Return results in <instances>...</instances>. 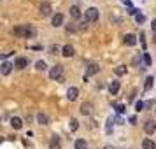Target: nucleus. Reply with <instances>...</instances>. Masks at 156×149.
Returning <instances> with one entry per match:
<instances>
[{
	"instance_id": "obj_1",
	"label": "nucleus",
	"mask_w": 156,
	"mask_h": 149,
	"mask_svg": "<svg viewBox=\"0 0 156 149\" xmlns=\"http://www.w3.org/2000/svg\"><path fill=\"white\" fill-rule=\"evenodd\" d=\"M12 34L16 37H27V39H30V37L35 35V28H32L30 25H23V27H16L12 30Z\"/></svg>"
},
{
	"instance_id": "obj_2",
	"label": "nucleus",
	"mask_w": 156,
	"mask_h": 149,
	"mask_svg": "<svg viewBox=\"0 0 156 149\" xmlns=\"http://www.w3.org/2000/svg\"><path fill=\"white\" fill-rule=\"evenodd\" d=\"M86 20L88 21H97L98 20V16H100V12H98V9L97 7H90V9H86Z\"/></svg>"
},
{
	"instance_id": "obj_3",
	"label": "nucleus",
	"mask_w": 156,
	"mask_h": 149,
	"mask_svg": "<svg viewBox=\"0 0 156 149\" xmlns=\"http://www.w3.org/2000/svg\"><path fill=\"white\" fill-rule=\"evenodd\" d=\"M62 72H63V67L62 65H55V67H51V70H49V77L51 79H62Z\"/></svg>"
},
{
	"instance_id": "obj_4",
	"label": "nucleus",
	"mask_w": 156,
	"mask_h": 149,
	"mask_svg": "<svg viewBox=\"0 0 156 149\" xmlns=\"http://www.w3.org/2000/svg\"><path fill=\"white\" fill-rule=\"evenodd\" d=\"M144 132L147 135H151V133H154L156 132V123L153 119H147L146 123H144Z\"/></svg>"
},
{
	"instance_id": "obj_5",
	"label": "nucleus",
	"mask_w": 156,
	"mask_h": 149,
	"mask_svg": "<svg viewBox=\"0 0 156 149\" xmlns=\"http://www.w3.org/2000/svg\"><path fill=\"white\" fill-rule=\"evenodd\" d=\"M27 65H28V60H27L25 56H18L14 60V67H16V69H20V70H21V69H25Z\"/></svg>"
},
{
	"instance_id": "obj_6",
	"label": "nucleus",
	"mask_w": 156,
	"mask_h": 149,
	"mask_svg": "<svg viewBox=\"0 0 156 149\" xmlns=\"http://www.w3.org/2000/svg\"><path fill=\"white\" fill-rule=\"evenodd\" d=\"M91 111H93V104L91 102H84V104L81 105V114H83V116H90Z\"/></svg>"
},
{
	"instance_id": "obj_7",
	"label": "nucleus",
	"mask_w": 156,
	"mask_h": 149,
	"mask_svg": "<svg viewBox=\"0 0 156 149\" xmlns=\"http://www.w3.org/2000/svg\"><path fill=\"white\" fill-rule=\"evenodd\" d=\"M62 147V140H60V137L58 135H53L49 140V149H60Z\"/></svg>"
},
{
	"instance_id": "obj_8",
	"label": "nucleus",
	"mask_w": 156,
	"mask_h": 149,
	"mask_svg": "<svg viewBox=\"0 0 156 149\" xmlns=\"http://www.w3.org/2000/svg\"><path fill=\"white\" fill-rule=\"evenodd\" d=\"M98 65H95V63H91V65H88V70H86V76H84V81H88V77L90 76H95L97 72H98Z\"/></svg>"
},
{
	"instance_id": "obj_9",
	"label": "nucleus",
	"mask_w": 156,
	"mask_h": 149,
	"mask_svg": "<svg viewBox=\"0 0 156 149\" xmlns=\"http://www.w3.org/2000/svg\"><path fill=\"white\" fill-rule=\"evenodd\" d=\"M77 95H79V90H77V88H74V86L67 90V98L70 100V102H74V100L77 98Z\"/></svg>"
},
{
	"instance_id": "obj_10",
	"label": "nucleus",
	"mask_w": 156,
	"mask_h": 149,
	"mask_svg": "<svg viewBox=\"0 0 156 149\" xmlns=\"http://www.w3.org/2000/svg\"><path fill=\"white\" fill-rule=\"evenodd\" d=\"M62 55H63L65 58H70V56H74V46H70V44H67V46H63V48H62Z\"/></svg>"
},
{
	"instance_id": "obj_11",
	"label": "nucleus",
	"mask_w": 156,
	"mask_h": 149,
	"mask_svg": "<svg viewBox=\"0 0 156 149\" xmlns=\"http://www.w3.org/2000/svg\"><path fill=\"white\" fill-rule=\"evenodd\" d=\"M51 4L49 2H42V4H41V14L42 16H49L51 14Z\"/></svg>"
},
{
	"instance_id": "obj_12",
	"label": "nucleus",
	"mask_w": 156,
	"mask_h": 149,
	"mask_svg": "<svg viewBox=\"0 0 156 149\" xmlns=\"http://www.w3.org/2000/svg\"><path fill=\"white\" fill-rule=\"evenodd\" d=\"M123 42L126 44V46H135V44H137V37H135L133 34H126L125 39H123Z\"/></svg>"
},
{
	"instance_id": "obj_13",
	"label": "nucleus",
	"mask_w": 156,
	"mask_h": 149,
	"mask_svg": "<svg viewBox=\"0 0 156 149\" xmlns=\"http://www.w3.org/2000/svg\"><path fill=\"white\" fill-rule=\"evenodd\" d=\"M118 91H119V81H112L109 84V93L111 95H118Z\"/></svg>"
},
{
	"instance_id": "obj_14",
	"label": "nucleus",
	"mask_w": 156,
	"mask_h": 149,
	"mask_svg": "<svg viewBox=\"0 0 156 149\" xmlns=\"http://www.w3.org/2000/svg\"><path fill=\"white\" fill-rule=\"evenodd\" d=\"M37 123H39V125H49V118H48V114H44V112L37 114Z\"/></svg>"
},
{
	"instance_id": "obj_15",
	"label": "nucleus",
	"mask_w": 156,
	"mask_h": 149,
	"mask_svg": "<svg viewBox=\"0 0 156 149\" xmlns=\"http://www.w3.org/2000/svg\"><path fill=\"white\" fill-rule=\"evenodd\" d=\"M12 67H14V65H11L9 62H4V63H2V76H9L11 70H12Z\"/></svg>"
},
{
	"instance_id": "obj_16",
	"label": "nucleus",
	"mask_w": 156,
	"mask_h": 149,
	"mask_svg": "<svg viewBox=\"0 0 156 149\" xmlns=\"http://www.w3.org/2000/svg\"><path fill=\"white\" fill-rule=\"evenodd\" d=\"M53 27L56 28V27H62V23H63V14H55L53 16Z\"/></svg>"
},
{
	"instance_id": "obj_17",
	"label": "nucleus",
	"mask_w": 156,
	"mask_h": 149,
	"mask_svg": "<svg viewBox=\"0 0 156 149\" xmlns=\"http://www.w3.org/2000/svg\"><path fill=\"white\" fill-rule=\"evenodd\" d=\"M154 147H156L154 140H151V139H144L142 140V149H154Z\"/></svg>"
},
{
	"instance_id": "obj_18",
	"label": "nucleus",
	"mask_w": 156,
	"mask_h": 149,
	"mask_svg": "<svg viewBox=\"0 0 156 149\" xmlns=\"http://www.w3.org/2000/svg\"><path fill=\"white\" fill-rule=\"evenodd\" d=\"M11 126L14 128V130H20L23 126V121L20 118H11Z\"/></svg>"
},
{
	"instance_id": "obj_19",
	"label": "nucleus",
	"mask_w": 156,
	"mask_h": 149,
	"mask_svg": "<svg viewBox=\"0 0 156 149\" xmlns=\"http://www.w3.org/2000/svg\"><path fill=\"white\" fill-rule=\"evenodd\" d=\"M70 16L74 18V20H79V18H81V9H79L77 5H72L70 7Z\"/></svg>"
},
{
	"instance_id": "obj_20",
	"label": "nucleus",
	"mask_w": 156,
	"mask_h": 149,
	"mask_svg": "<svg viewBox=\"0 0 156 149\" xmlns=\"http://www.w3.org/2000/svg\"><path fill=\"white\" fill-rule=\"evenodd\" d=\"M74 147L76 149H88V142H86L84 139H77L76 144H74Z\"/></svg>"
},
{
	"instance_id": "obj_21",
	"label": "nucleus",
	"mask_w": 156,
	"mask_h": 149,
	"mask_svg": "<svg viewBox=\"0 0 156 149\" xmlns=\"http://www.w3.org/2000/svg\"><path fill=\"white\" fill-rule=\"evenodd\" d=\"M114 72H116V76H125V74H126V67H125V65H118V67L114 69Z\"/></svg>"
},
{
	"instance_id": "obj_22",
	"label": "nucleus",
	"mask_w": 156,
	"mask_h": 149,
	"mask_svg": "<svg viewBox=\"0 0 156 149\" xmlns=\"http://www.w3.org/2000/svg\"><path fill=\"white\" fill-rule=\"evenodd\" d=\"M153 81H154V77H153V76H149V77L146 79V84H144V88H146V91H149V90L153 88Z\"/></svg>"
},
{
	"instance_id": "obj_23",
	"label": "nucleus",
	"mask_w": 156,
	"mask_h": 149,
	"mask_svg": "<svg viewBox=\"0 0 156 149\" xmlns=\"http://www.w3.org/2000/svg\"><path fill=\"white\" fill-rule=\"evenodd\" d=\"M35 69H37V70H46V69H48V65H46V62L39 60V62L35 63Z\"/></svg>"
},
{
	"instance_id": "obj_24",
	"label": "nucleus",
	"mask_w": 156,
	"mask_h": 149,
	"mask_svg": "<svg viewBox=\"0 0 156 149\" xmlns=\"http://www.w3.org/2000/svg\"><path fill=\"white\" fill-rule=\"evenodd\" d=\"M77 128H79V123H77V119H74V118H72V119H70V130H72V132H76Z\"/></svg>"
},
{
	"instance_id": "obj_25",
	"label": "nucleus",
	"mask_w": 156,
	"mask_h": 149,
	"mask_svg": "<svg viewBox=\"0 0 156 149\" xmlns=\"http://www.w3.org/2000/svg\"><path fill=\"white\" fill-rule=\"evenodd\" d=\"M60 48H58V46H55V44H53V46H49V53L51 55H56V53H60Z\"/></svg>"
},
{
	"instance_id": "obj_26",
	"label": "nucleus",
	"mask_w": 156,
	"mask_h": 149,
	"mask_svg": "<svg viewBox=\"0 0 156 149\" xmlns=\"http://www.w3.org/2000/svg\"><path fill=\"white\" fill-rule=\"evenodd\" d=\"M144 107H146V104H144V102H140V100H139V102L135 104V109H137V111H142Z\"/></svg>"
},
{
	"instance_id": "obj_27",
	"label": "nucleus",
	"mask_w": 156,
	"mask_h": 149,
	"mask_svg": "<svg viewBox=\"0 0 156 149\" xmlns=\"http://www.w3.org/2000/svg\"><path fill=\"white\" fill-rule=\"evenodd\" d=\"M111 130H112V118L107 119V133H111Z\"/></svg>"
},
{
	"instance_id": "obj_28",
	"label": "nucleus",
	"mask_w": 156,
	"mask_h": 149,
	"mask_svg": "<svg viewBox=\"0 0 156 149\" xmlns=\"http://www.w3.org/2000/svg\"><path fill=\"white\" fill-rule=\"evenodd\" d=\"M135 21H137V23H144V21H146L144 14H137V16H135Z\"/></svg>"
},
{
	"instance_id": "obj_29",
	"label": "nucleus",
	"mask_w": 156,
	"mask_h": 149,
	"mask_svg": "<svg viewBox=\"0 0 156 149\" xmlns=\"http://www.w3.org/2000/svg\"><path fill=\"white\" fill-rule=\"evenodd\" d=\"M116 111H118L119 114H123L125 112V105H123V104H118V105H116Z\"/></svg>"
},
{
	"instance_id": "obj_30",
	"label": "nucleus",
	"mask_w": 156,
	"mask_h": 149,
	"mask_svg": "<svg viewBox=\"0 0 156 149\" xmlns=\"http://www.w3.org/2000/svg\"><path fill=\"white\" fill-rule=\"evenodd\" d=\"M144 62H146V65H151V56L147 53H144Z\"/></svg>"
},
{
	"instance_id": "obj_31",
	"label": "nucleus",
	"mask_w": 156,
	"mask_h": 149,
	"mask_svg": "<svg viewBox=\"0 0 156 149\" xmlns=\"http://www.w3.org/2000/svg\"><path fill=\"white\" fill-rule=\"evenodd\" d=\"M76 30H77V28H76V27H72V25L67 27V32H76Z\"/></svg>"
},
{
	"instance_id": "obj_32",
	"label": "nucleus",
	"mask_w": 156,
	"mask_h": 149,
	"mask_svg": "<svg viewBox=\"0 0 156 149\" xmlns=\"http://www.w3.org/2000/svg\"><path fill=\"white\" fill-rule=\"evenodd\" d=\"M151 28H153V32L156 34V20H153V23H151Z\"/></svg>"
},
{
	"instance_id": "obj_33",
	"label": "nucleus",
	"mask_w": 156,
	"mask_h": 149,
	"mask_svg": "<svg viewBox=\"0 0 156 149\" xmlns=\"http://www.w3.org/2000/svg\"><path fill=\"white\" fill-rule=\"evenodd\" d=\"M128 12H130V14H135V16H137V9H133V7H132L130 11H128Z\"/></svg>"
},
{
	"instance_id": "obj_34",
	"label": "nucleus",
	"mask_w": 156,
	"mask_h": 149,
	"mask_svg": "<svg viewBox=\"0 0 156 149\" xmlns=\"http://www.w3.org/2000/svg\"><path fill=\"white\" fill-rule=\"evenodd\" d=\"M154 44H156V34H154Z\"/></svg>"
}]
</instances>
